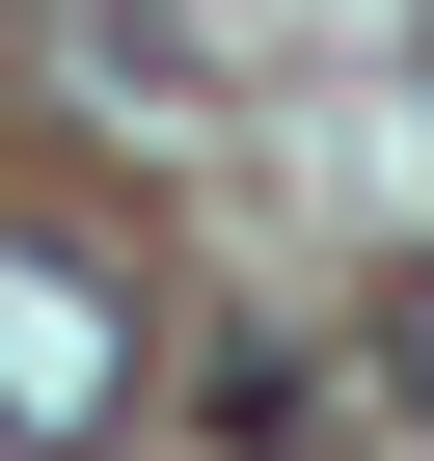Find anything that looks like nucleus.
<instances>
[{
    "instance_id": "2",
    "label": "nucleus",
    "mask_w": 434,
    "mask_h": 461,
    "mask_svg": "<svg viewBox=\"0 0 434 461\" xmlns=\"http://www.w3.org/2000/svg\"><path fill=\"white\" fill-rule=\"evenodd\" d=\"M380 380H407V407H434V272H407V299H380Z\"/></svg>"
},
{
    "instance_id": "1",
    "label": "nucleus",
    "mask_w": 434,
    "mask_h": 461,
    "mask_svg": "<svg viewBox=\"0 0 434 461\" xmlns=\"http://www.w3.org/2000/svg\"><path fill=\"white\" fill-rule=\"evenodd\" d=\"M136 272L109 245H0V461H82V434H136Z\"/></svg>"
},
{
    "instance_id": "3",
    "label": "nucleus",
    "mask_w": 434,
    "mask_h": 461,
    "mask_svg": "<svg viewBox=\"0 0 434 461\" xmlns=\"http://www.w3.org/2000/svg\"><path fill=\"white\" fill-rule=\"evenodd\" d=\"M407 82H434V55H407Z\"/></svg>"
}]
</instances>
